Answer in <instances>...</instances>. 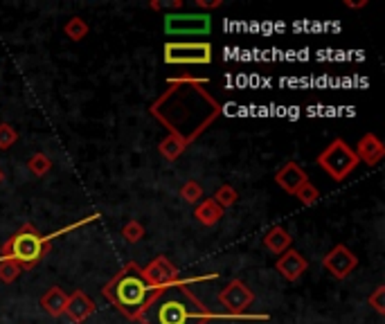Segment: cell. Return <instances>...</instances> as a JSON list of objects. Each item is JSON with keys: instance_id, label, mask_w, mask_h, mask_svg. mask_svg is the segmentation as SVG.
Returning a JSON list of instances; mask_svg holds the SVG:
<instances>
[{"instance_id": "21", "label": "cell", "mask_w": 385, "mask_h": 324, "mask_svg": "<svg viewBox=\"0 0 385 324\" xmlns=\"http://www.w3.org/2000/svg\"><path fill=\"white\" fill-rule=\"evenodd\" d=\"M293 196H295L302 205L311 207V205H315L317 201H320V189H317V187L311 183V180H306V183H302L300 187H297V192H295Z\"/></svg>"}, {"instance_id": "12", "label": "cell", "mask_w": 385, "mask_h": 324, "mask_svg": "<svg viewBox=\"0 0 385 324\" xmlns=\"http://www.w3.org/2000/svg\"><path fill=\"white\" fill-rule=\"evenodd\" d=\"M93 313H95V302L84 291L68 293V302H65L63 316H68L74 324H81V322L88 320Z\"/></svg>"}, {"instance_id": "8", "label": "cell", "mask_w": 385, "mask_h": 324, "mask_svg": "<svg viewBox=\"0 0 385 324\" xmlns=\"http://www.w3.org/2000/svg\"><path fill=\"white\" fill-rule=\"evenodd\" d=\"M322 268L336 280H347L359 268V257H356V252L349 245L338 243L322 257Z\"/></svg>"}, {"instance_id": "18", "label": "cell", "mask_w": 385, "mask_h": 324, "mask_svg": "<svg viewBox=\"0 0 385 324\" xmlns=\"http://www.w3.org/2000/svg\"><path fill=\"white\" fill-rule=\"evenodd\" d=\"M187 142L182 140V138H178V136H169L165 138V140H160V145H158V151H160V156L165 158V160H169V162H174V160H178L182 154L187 151Z\"/></svg>"}, {"instance_id": "10", "label": "cell", "mask_w": 385, "mask_h": 324, "mask_svg": "<svg viewBox=\"0 0 385 324\" xmlns=\"http://www.w3.org/2000/svg\"><path fill=\"white\" fill-rule=\"evenodd\" d=\"M212 27V18L207 14H167L165 30L167 34L189 36V34H207Z\"/></svg>"}, {"instance_id": "1", "label": "cell", "mask_w": 385, "mask_h": 324, "mask_svg": "<svg viewBox=\"0 0 385 324\" xmlns=\"http://www.w3.org/2000/svg\"><path fill=\"white\" fill-rule=\"evenodd\" d=\"M207 77H171L167 90L151 102L149 113L171 136H178L191 145L212 127L223 106L205 90Z\"/></svg>"}, {"instance_id": "6", "label": "cell", "mask_w": 385, "mask_h": 324, "mask_svg": "<svg viewBox=\"0 0 385 324\" xmlns=\"http://www.w3.org/2000/svg\"><path fill=\"white\" fill-rule=\"evenodd\" d=\"M162 59L167 65H210L214 50L207 41H167L162 47Z\"/></svg>"}, {"instance_id": "30", "label": "cell", "mask_w": 385, "mask_h": 324, "mask_svg": "<svg viewBox=\"0 0 385 324\" xmlns=\"http://www.w3.org/2000/svg\"><path fill=\"white\" fill-rule=\"evenodd\" d=\"M343 5L347 9H363V7H368V0H345Z\"/></svg>"}, {"instance_id": "11", "label": "cell", "mask_w": 385, "mask_h": 324, "mask_svg": "<svg viewBox=\"0 0 385 324\" xmlns=\"http://www.w3.org/2000/svg\"><path fill=\"white\" fill-rule=\"evenodd\" d=\"M277 273L282 275L286 282H297L302 275L309 270V261L304 259V254L295 248H288L286 252H282L277 257V264H275Z\"/></svg>"}, {"instance_id": "25", "label": "cell", "mask_w": 385, "mask_h": 324, "mask_svg": "<svg viewBox=\"0 0 385 324\" xmlns=\"http://www.w3.org/2000/svg\"><path fill=\"white\" fill-rule=\"evenodd\" d=\"M21 273H23V268L16 261L3 259V257H0V282H3V284H12V282L18 280V275H21Z\"/></svg>"}, {"instance_id": "22", "label": "cell", "mask_w": 385, "mask_h": 324, "mask_svg": "<svg viewBox=\"0 0 385 324\" xmlns=\"http://www.w3.org/2000/svg\"><path fill=\"white\" fill-rule=\"evenodd\" d=\"M27 169H30L36 178H43L45 174H50L52 160H50V156H45V154H34L30 160H27Z\"/></svg>"}, {"instance_id": "15", "label": "cell", "mask_w": 385, "mask_h": 324, "mask_svg": "<svg viewBox=\"0 0 385 324\" xmlns=\"http://www.w3.org/2000/svg\"><path fill=\"white\" fill-rule=\"evenodd\" d=\"M65 302H68V293H65L63 289H59V286H50V289L43 293L41 307H43V311L47 313V316L61 318L63 311H65Z\"/></svg>"}, {"instance_id": "13", "label": "cell", "mask_w": 385, "mask_h": 324, "mask_svg": "<svg viewBox=\"0 0 385 324\" xmlns=\"http://www.w3.org/2000/svg\"><path fill=\"white\" fill-rule=\"evenodd\" d=\"M354 154H356V158H359V162H363V165L374 167L383 160L385 147H383V142L374 136V133H368V136H363L359 140V145L354 147Z\"/></svg>"}, {"instance_id": "31", "label": "cell", "mask_w": 385, "mask_h": 324, "mask_svg": "<svg viewBox=\"0 0 385 324\" xmlns=\"http://www.w3.org/2000/svg\"><path fill=\"white\" fill-rule=\"evenodd\" d=\"M3 180H5V171L0 169V185H3Z\"/></svg>"}, {"instance_id": "9", "label": "cell", "mask_w": 385, "mask_h": 324, "mask_svg": "<svg viewBox=\"0 0 385 324\" xmlns=\"http://www.w3.org/2000/svg\"><path fill=\"white\" fill-rule=\"evenodd\" d=\"M142 277H144V282L149 284L151 291H156V289H162V286L180 282V270H178V266L174 261H169V257L160 254V257H156V259H151L147 266H144Z\"/></svg>"}, {"instance_id": "4", "label": "cell", "mask_w": 385, "mask_h": 324, "mask_svg": "<svg viewBox=\"0 0 385 324\" xmlns=\"http://www.w3.org/2000/svg\"><path fill=\"white\" fill-rule=\"evenodd\" d=\"M52 241L43 236L32 223H25L21 230L14 232L7 239V243L0 248V257L3 259H12L21 266L23 270H30L50 252Z\"/></svg>"}, {"instance_id": "26", "label": "cell", "mask_w": 385, "mask_h": 324, "mask_svg": "<svg viewBox=\"0 0 385 324\" xmlns=\"http://www.w3.org/2000/svg\"><path fill=\"white\" fill-rule=\"evenodd\" d=\"M16 142H18V131L12 127V124H7V122L0 124V151L12 149Z\"/></svg>"}, {"instance_id": "17", "label": "cell", "mask_w": 385, "mask_h": 324, "mask_svg": "<svg viewBox=\"0 0 385 324\" xmlns=\"http://www.w3.org/2000/svg\"><path fill=\"white\" fill-rule=\"evenodd\" d=\"M194 216H196V221L201 225H205V227H214L221 218H223V209H221L212 198H205V201H201L196 207H194Z\"/></svg>"}, {"instance_id": "2", "label": "cell", "mask_w": 385, "mask_h": 324, "mask_svg": "<svg viewBox=\"0 0 385 324\" xmlns=\"http://www.w3.org/2000/svg\"><path fill=\"white\" fill-rule=\"evenodd\" d=\"M214 313L191 293L187 282H176L151 291L136 322L140 324H207Z\"/></svg>"}, {"instance_id": "28", "label": "cell", "mask_w": 385, "mask_h": 324, "mask_svg": "<svg viewBox=\"0 0 385 324\" xmlns=\"http://www.w3.org/2000/svg\"><path fill=\"white\" fill-rule=\"evenodd\" d=\"M185 7L182 5V0H151L149 3V9H153V12H180V9Z\"/></svg>"}, {"instance_id": "29", "label": "cell", "mask_w": 385, "mask_h": 324, "mask_svg": "<svg viewBox=\"0 0 385 324\" xmlns=\"http://www.w3.org/2000/svg\"><path fill=\"white\" fill-rule=\"evenodd\" d=\"M221 5H223V0H196V7L205 9V14L210 12V9H219Z\"/></svg>"}, {"instance_id": "14", "label": "cell", "mask_w": 385, "mask_h": 324, "mask_svg": "<svg viewBox=\"0 0 385 324\" xmlns=\"http://www.w3.org/2000/svg\"><path fill=\"white\" fill-rule=\"evenodd\" d=\"M306 180H309V176H306V171L297 165V162H286V165L282 169H277V174H275L277 187H282L286 194H295L297 187L306 183Z\"/></svg>"}, {"instance_id": "7", "label": "cell", "mask_w": 385, "mask_h": 324, "mask_svg": "<svg viewBox=\"0 0 385 324\" xmlns=\"http://www.w3.org/2000/svg\"><path fill=\"white\" fill-rule=\"evenodd\" d=\"M219 302L230 316H244V313L250 309V304L255 302V293L248 289L246 282L242 280H230L223 289L219 293Z\"/></svg>"}, {"instance_id": "20", "label": "cell", "mask_w": 385, "mask_h": 324, "mask_svg": "<svg viewBox=\"0 0 385 324\" xmlns=\"http://www.w3.org/2000/svg\"><path fill=\"white\" fill-rule=\"evenodd\" d=\"M212 201H214L226 212L228 207H233L239 201V194H237V189L233 185H221L214 192V196H212Z\"/></svg>"}, {"instance_id": "19", "label": "cell", "mask_w": 385, "mask_h": 324, "mask_svg": "<svg viewBox=\"0 0 385 324\" xmlns=\"http://www.w3.org/2000/svg\"><path fill=\"white\" fill-rule=\"evenodd\" d=\"M88 32H91L88 23H86L84 18H79V16L68 18V21H65V25H63V34L68 36L70 41H74V43L84 41L86 36H88Z\"/></svg>"}, {"instance_id": "16", "label": "cell", "mask_w": 385, "mask_h": 324, "mask_svg": "<svg viewBox=\"0 0 385 324\" xmlns=\"http://www.w3.org/2000/svg\"><path fill=\"white\" fill-rule=\"evenodd\" d=\"M291 241H293V236L288 234V230H286V227H282V225H275V227H271V230L264 234V245L271 252H275V254L286 252L288 248H291Z\"/></svg>"}, {"instance_id": "3", "label": "cell", "mask_w": 385, "mask_h": 324, "mask_svg": "<svg viewBox=\"0 0 385 324\" xmlns=\"http://www.w3.org/2000/svg\"><path fill=\"white\" fill-rule=\"evenodd\" d=\"M102 293L124 318L138 320L144 302L151 295V289L142 277V266H138L136 261H129L122 266V270H118L104 284Z\"/></svg>"}, {"instance_id": "23", "label": "cell", "mask_w": 385, "mask_h": 324, "mask_svg": "<svg viewBox=\"0 0 385 324\" xmlns=\"http://www.w3.org/2000/svg\"><path fill=\"white\" fill-rule=\"evenodd\" d=\"M122 239L127 241V243H138V241H142L144 239V234H147V230H144V225L140 223V221H129V223H124V227H122Z\"/></svg>"}, {"instance_id": "27", "label": "cell", "mask_w": 385, "mask_h": 324, "mask_svg": "<svg viewBox=\"0 0 385 324\" xmlns=\"http://www.w3.org/2000/svg\"><path fill=\"white\" fill-rule=\"evenodd\" d=\"M368 304L379 313V316H385V286H377L374 289V293L368 298Z\"/></svg>"}, {"instance_id": "5", "label": "cell", "mask_w": 385, "mask_h": 324, "mask_svg": "<svg viewBox=\"0 0 385 324\" xmlns=\"http://www.w3.org/2000/svg\"><path fill=\"white\" fill-rule=\"evenodd\" d=\"M317 167H320L327 176L336 183H343L345 178H349L354 174L356 167L361 165L359 158L354 154V147H349L343 138L331 140V145H327L315 158Z\"/></svg>"}, {"instance_id": "24", "label": "cell", "mask_w": 385, "mask_h": 324, "mask_svg": "<svg viewBox=\"0 0 385 324\" xmlns=\"http://www.w3.org/2000/svg\"><path fill=\"white\" fill-rule=\"evenodd\" d=\"M180 198L187 205H198V201L203 198V187H201L196 180H187V183L180 187Z\"/></svg>"}]
</instances>
